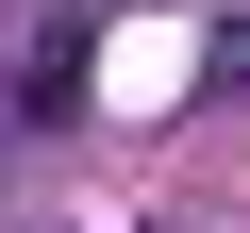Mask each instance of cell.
<instances>
[{"mask_svg":"<svg viewBox=\"0 0 250 233\" xmlns=\"http://www.w3.org/2000/svg\"><path fill=\"white\" fill-rule=\"evenodd\" d=\"M17 100H34V116H67V100H83V34H34V67H17Z\"/></svg>","mask_w":250,"mask_h":233,"instance_id":"6da1fadb","label":"cell"},{"mask_svg":"<svg viewBox=\"0 0 250 233\" xmlns=\"http://www.w3.org/2000/svg\"><path fill=\"white\" fill-rule=\"evenodd\" d=\"M217 100H250V17H233V34H217Z\"/></svg>","mask_w":250,"mask_h":233,"instance_id":"7a4b0ae2","label":"cell"}]
</instances>
